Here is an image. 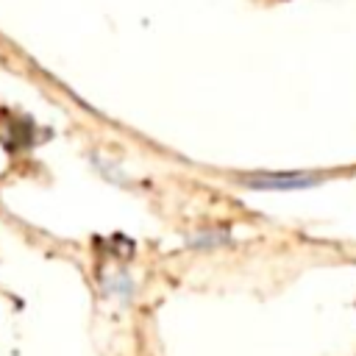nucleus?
I'll use <instances>...</instances> for the list:
<instances>
[{"instance_id":"2","label":"nucleus","mask_w":356,"mask_h":356,"mask_svg":"<svg viewBox=\"0 0 356 356\" xmlns=\"http://www.w3.org/2000/svg\"><path fill=\"white\" fill-rule=\"evenodd\" d=\"M228 236L225 234H220V231H214V234H203V236H197V239H192L195 245H217V242H225Z\"/></svg>"},{"instance_id":"1","label":"nucleus","mask_w":356,"mask_h":356,"mask_svg":"<svg viewBox=\"0 0 356 356\" xmlns=\"http://www.w3.org/2000/svg\"><path fill=\"white\" fill-rule=\"evenodd\" d=\"M317 184V175H306V172H261V175H250L245 178L248 189H259V192H289V189H309Z\"/></svg>"}]
</instances>
